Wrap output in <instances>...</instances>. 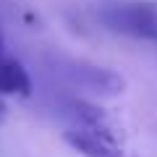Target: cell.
<instances>
[{"label":"cell","mask_w":157,"mask_h":157,"mask_svg":"<svg viewBox=\"0 0 157 157\" xmlns=\"http://www.w3.org/2000/svg\"><path fill=\"white\" fill-rule=\"evenodd\" d=\"M29 92H32V78H29V71L24 68L21 60H16L13 55H8L6 47L0 45V94L26 97Z\"/></svg>","instance_id":"4"},{"label":"cell","mask_w":157,"mask_h":157,"mask_svg":"<svg viewBox=\"0 0 157 157\" xmlns=\"http://www.w3.org/2000/svg\"><path fill=\"white\" fill-rule=\"evenodd\" d=\"M97 18L113 34L157 42V3H149V0H105L97 8Z\"/></svg>","instance_id":"2"},{"label":"cell","mask_w":157,"mask_h":157,"mask_svg":"<svg viewBox=\"0 0 157 157\" xmlns=\"http://www.w3.org/2000/svg\"><path fill=\"white\" fill-rule=\"evenodd\" d=\"M0 45H3V26H0Z\"/></svg>","instance_id":"6"},{"label":"cell","mask_w":157,"mask_h":157,"mask_svg":"<svg viewBox=\"0 0 157 157\" xmlns=\"http://www.w3.org/2000/svg\"><path fill=\"white\" fill-rule=\"evenodd\" d=\"M52 73L60 78L66 86L76 92H84L89 97H97V100H110V97H118L126 89V78L121 73H115L113 68L97 66L92 60H84V58H68V55H52L50 58Z\"/></svg>","instance_id":"1"},{"label":"cell","mask_w":157,"mask_h":157,"mask_svg":"<svg viewBox=\"0 0 157 157\" xmlns=\"http://www.w3.org/2000/svg\"><path fill=\"white\" fill-rule=\"evenodd\" d=\"M63 139L73 152L84 157H126V152L118 147L113 134L89 131V128H68L63 134Z\"/></svg>","instance_id":"3"},{"label":"cell","mask_w":157,"mask_h":157,"mask_svg":"<svg viewBox=\"0 0 157 157\" xmlns=\"http://www.w3.org/2000/svg\"><path fill=\"white\" fill-rule=\"evenodd\" d=\"M6 115H8V107H6V102L0 100V123H3V121H6Z\"/></svg>","instance_id":"5"}]
</instances>
